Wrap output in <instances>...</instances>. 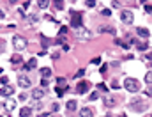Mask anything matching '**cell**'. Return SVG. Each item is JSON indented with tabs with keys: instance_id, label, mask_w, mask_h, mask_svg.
Instances as JSON below:
<instances>
[{
	"instance_id": "5",
	"label": "cell",
	"mask_w": 152,
	"mask_h": 117,
	"mask_svg": "<svg viewBox=\"0 0 152 117\" xmlns=\"http://www.w3.org/2000/svg\"><path fill=\"white\" fill-rule=\"evenodd\" d=\"M71 27H73V28L81 27V12H73V18H71Z\"/></svg>"
},
{
	"instance_id": "14",
	"label": "cell",
	"mask_w": 152,
	"mask_h": 117,
	"mask_svg": "<svg viewBox=\"0 0 152 117\" xmlns=\"http://www.w3.org/2000/svg\"><path fill=\"white\" fill-rule=\"evenodd\" d=\"M30 114H32V108H30V107H23V108L19 110V116L21 117H30Z\"/></svg>"
},
{
	"instance_id": "37",
	"label": "cell",
	"mask_w": 152,
	"mask_h": 117,
	"mask_svg": "<svg viewBox=\"0 0 152 117\" xmlns=\"http://www.w3.org/2000/svg\"><path fill=\"white\" fill-rule=\"evenodd\" d=\"M48 116H50V114H46V112H43V114H41L39 117H48Z\"/></svg>"
},
{
	"instance_id": "21",
	"label": "cell",
	"mask_w": 152,
	"mask_h": 117,
	"mask_svg": "<svg viewBox=\"0 0 152 117\" xmlns=\"http://www.w3.org/2000/svg\"><path fill=\"white\" fill-rule=\"evenodd\" d=\"M55 7L57 9H64V0H55Z\"/></svg>"
},
{
	"instance_id": "11",
	"label": "cell",
	"mask_w": 152,
	"mask_h": 117,
	"mask_svg": "<svg viewBox=\"0 0 152 117\" xmlns=\"http://www.w3.org/2000/svg\"><path fill=\"white\" fill-rule=\"evenodd\" d=\"M66 108H67V110H69V112H74V110H76V108H78V103H76V101H74V100H69V101H67V103H66Z\"/></svg>"
},
{
	"instance_id": "41",
	"label": "cell",
	"mask_w": 152,
	"mask_h": 117,
	"mask_svg": "<svg viewBox=\"0 0 152 117\" xmlns=\"http://www.w3.org/2000/svg\"><path fill=\"white\" fill-rule=\"evenodd\" d=\"M2 73H4V69H2V68H0V75H2Z\"/></svg>"
},
{
	"instance_id": "17",
	"label": "cell",
	"mask_w": 152,
	"mask_h": 117,
	"mask_svg": "<svg viewBox=\"0 0 152 117\" xmlns=\"http://www.w3.org/2000/svg\"><path fill=\"white\" fill-rule=\"evenodd\" d=\"M11 62H12V64H19V62H21V55H19V53L12 55V57H11Z\"/></svg>"
},
{
	"instance_id": "7",
	"label": "cell",
	"mask_w": 152,
	"mask_h": 117,
	"mask_svg": "<svg viewBox=\"0 0 152 117\" xmlns=\"http://www.w3.org/2000/svg\"><path fill=\"white\" fill-rule=\"evenodd\" d=\"M18 85H19V87H23V89H28V87H30L32 84H30V80H28L27 76L19 75V76H18Z\"/></svg>"
},
{
	"instance_id": "13",
	"label": "cell",
	"mask_w": 152,
	"mask_h": 117,
	"mask_svg": "<svg viewBox=\"0 0 152 117\" xmlns=\"http://www.w3.org/2000/svg\"><path fill=\"white\" fill-rule=\"evenodd\" d=\"M136 32H138V36H142V37H145V39H147V37L151 36V32H149V30H147L145 27H140V28H136Z\"/></svg>"
},
{
	"instance_id": "35",
	"label": "cell",
	"mask_w": 152,
	"mask_h": 117,
	"mask_svg": "<svg viewBox=\"0 0 152 117\" xmlns=\"http://www.w3.org/2000/svg\"><path fill=\"white\" fill-rule=\"evenodd\" d=\"M145 59H147V60H152V52H149V53L145 55Z\"/></svg>"
},
{
	"instance_id": "15",
	"label": "cell",
	"mask_w": 152,
	"mask_h": 117,
	"mask_svg": "<svg viewBox=\"0 0 152 117\" xmlns=\"http://www.w3.org/2000/svg\"><path fill=\"white\" fill-rule=\"evenodd\" d=\"M39 73H41V76H43V78H48V76H51V69H50V68H43Z\"/></svg>"
},
{
	"instance_id": "10",
	"label": "cell",
	"mask_w": 152,
	"mask_h": 117,
	"mask_svg": "<svg viewBox=\"0 0 152 117\" xmlns=\"http://www.w3.org/2000/svg\"><path fill=\"white\" fill-rule=\"evenodd\" d=\"M43 96H44V91H43V89H34V91H32V98H34L35 101H39Z\"/></svg>"
},
{
	"instance_id": "8",
	"label": "cell",
	"mask_w": 152,
	"mask_h": 117,
	"mask_svg": "<svg viewBox=\"0 0 152 117\" xmlns=\"http://www.w3.org/2000/svg\"><path fill=\"white\" fill-rule=\"evenodd\" d=\"M14 94V87L12 85H5L0 89V96H12Z\"/></svg>"
},
{
	"instance_id": "12",
	"label": "cell",
	"mask_w": 152,
	"mask_h": 117,
	"mask_svg": "<svg viewBox=\"0 0 152 117\" xmlns=\"http://www.w3.org/2000/svg\"><path fill=\"white\" fill-rule=\"evenodd\" d=\"M81 117H94V110L90 108V107H85V108H81Z\"/></svg>"
},
{
	"instance_id": "28",
	"label": "cell",
	"mask_w": 152,
	"mask_h": 117,
	"mask_svg": "<svg viewBox=\"0 0 152 117\" xmlns=\"http://www.w3.org/2000/svg\"><path fill=\"white\" fill-rule=\"evenodd\" d=\"M96 4H97L96 0H87V7H94Z\"/></svg>"
},
{
	"instance_id": "43",
	"label": "cell",
	"mask_w": 152,
	"mask_h": 117,
	"mask_svg": "<svg viewBox=\"0 0 152 117\" xmlns=\"http://www.w3.org/2000/svg\"><path fill=\"white\" fill-rule=\"evenodd\" d=\"M51 117H58V116H51Z\"/></svg>"
},
{
	"instance_id": "1",
	"label": "cell",
	"mask_w": 152,
	"mask_h": 117,
	"mask_svg": "<svg viewBox=\"0 0 152 117\" xmlns=\"http://www.w3.org/2000/svg\"><path fill=\"white\" fill-rule=\"evenodd\" d=\"M124 87H126L129 92H138V91L142 89V85H140V82H138L136 78H126V80H124Z\"/></svg>"
},
{
	"instance_id": "44",
	"label": "cell",
	"mask_w": 152,
	"mask_h": 117,
	"mask_svg": "<svg viewBox=\"0 0 152 117\" xmlns=\"http://www.w3.org/2000/svg\"><path fill=\"white\" fill-rule=\"evenodd\" d=\"M120 117H126V116H120Z\"/></svg>"
},
{
	"instance_id": "24",
	"label": "cell",
	"mask_w": 152,
	"mask_h": 117,
	"mask_svg": "<svg viewBox=\"0 0 152 117\" xmlns=\"http://www.w3.org/2000/svg\"><path fill=\"white\" fill-rule=\"evenodd\" d=\"M145 82H147V84H152V71L145 75Z\"/></svg>"
},
{
	"instance_id": "32",
	"label": "cell",
	"mask_w": 152,
	"mask_h": 117,
	"mask_svg": "<svg viewBox=\"0 0 152 117\" xmlns=\"http://www.w3.org/2000/svg\"><path fill=\"white\" fill-rule=\"evenodd\" d=\"M30 20H32V21H34V23H35V21H37V20H39V18H37V16H35V14H30Z\"/></svg>"
},
{
	"instance_id": "26",
	"label": "cell",
	"mask_w": 152,
	"mask_h": 117,
	"mask_svg": "<svg viewBox=\"0 0 152 117\" xmlns=\"http://www.w3.org/2000/svg\"><path fill=\"white\" fill-rule=\"evenodd\" d=\"M113 105H115V100L108 98V100H106V107H113Z\"/></svg>"
},
{
	"instance_id": "20",
	"label": "cell",
	"mask_w": 152,
	"mask_h": 117,
	"mask_svg": "<svg viewBox=\"0 0 152 117\" xmlns=\"http://www.w3.org/2000/svg\"><path fill=\"white\" fill-rule=\"evenodd\" d=\"M37 4H39V7H41V9H46V7H48V0H39Z\"/></svg>"
},
{
	"instance_id": "18",
	"label": "cell",
	"mask_w": 152,
	"mask_h": 117,
	"mask_svg": "<svg viewBox=\"0 0 152 117\" xmlns=\"http://www.w3.org/2000/svg\"><path fill=\"white\" fill-rule=\"evenodd\" d=\"M131 108H133V110H145L147 105H136V103H131Z\"/></svg>"
},
{
	"instance_id": "22",
	"label": "cell",
	"mask_w": 152,
	"mask_h": 117,
	"mask_svg": "<svg viewBox=\"0 0 152 117\" xmlns=\"http://www.w3.org/2000/svg\"><path fill=\"white\" fill-rule=\"evenodd\" d=\"M90 64H94V66H99V64H101V57H96V59H92V60H90Z\"/></svg>"
},
{
	"instance_id": "34",
	"label": "cell",
	"mask_w": 152,
	"mask_h": 117,
	"mask_svg": "<svg viewBox=\"0 0 152 117\" xmlns=\"http://www.w3.org/2000/svg\"><path fill=\"white\" fill-rule=\"evenodd\" d=\"M51 110H53V112H57V110H58V105H57V103H53V105H51Z\"/></svg>"
},
{
	"instance_id": "40",
	"label": "cell",
	"mask_w": 152,
	"mask_h": 117,
	"mask_svg": "<svg viewBox=\"0 0 152 117\" xmlns=\"http://www.w3.org/2000/svg\"><path fill=\"white\" fill-rule=\"evenodd\" d=\"M149 94H151V96H152V87H151V89H149Z\"/></svg>"
},
{
	"instance_id": "45",
	"label": "cell",
	"mask_w": 152,
	"mask_h": 117,
	"mask_svg": "<svg viewBox=\"0 0 152 117\" xmlns=\"http://www.w3.org/2000/svg\"><path fill=\"white\" fill-rule=\"evenodd\" d=\"M0 117H2V116H0Z\"/></svg>"
},
{
	"instance_id": "27",
	"label": "cell",
	"mask_w": 152,
	"mask_h": 117,
	"mask_svg": "<svg viewBox=\"0 0 152 117\" xmlns=\"http://www.w3.org/2000/svg\"><path fill=\"white\" fill-rule=\"evenodd\" d=\"M66 34H67V27H62L60 32H58V36H66Z\"/></svg>"
},
{
	"instance_id": "38",
	"label": "cell",
	"mask_w": 152,
	"mask_h": 117,
	"mask_svg": "<svg viewBox=\"0 0 152 117\" xmlns=\"http://www.w3.org/2000/svg\"><path fill=\"white\" fill-rule=\"evenodd\" d=\"M0 18H5V14H4V11L0 9Z\"/></svg>"
},
{
	"instance_id": "3",
	"label": "cell",
	"mask_w": 152,
	"mask_h": 117,
	"mask_svg": "<svg viewBox=\"0 0 152 117\" xmlns=\"http://www.w3.org/2000/svg\"><path fill=\"white\" fill-rule=\"evenodd\" d=\"M120 20H122V23H124V25H131V23L135 21V16H133V12H131V11L124 9V11L120 12Z\"/></svg>"
},
{
	"instance_id": "6",
	"label": "cell",
	"mask_w": 152,
	"mask_h": 117,
	"mask_svg": "<svg viewBox=\"0 0 152 117\" xmlns=\"http://www.w3.org/2000/svg\"><path fill=\"white\" fill-rule=\"evenodd\" d=\"M89 89H90V84H89V82H80L78 87H76V92H78V94H87Z\"/></svg>"
},
{
	"instance_id": "2",
	"label": "cell",
	"mask_w": 152,
	"mask_h": 117,
	"mask_svg": "<svg viewBox=\"0 0 152 117\" xmlns=\"http://www.w3.org/2000/svg\"><path fill=\"white\" fill-rule=\"evenodd\" d=\"M74 36H76V39H81V41L92 39V32L87 30V28H83V27H78V28L74 30Z\"/></svg>"
},
{
	"instance_id": "30",
	"label": "cell",
	"mask_w": 152,
	"mask_h": 117,
	"mask_svg": "<svg viewBox=\"0 0 152 117\" xmlns=\"http://www.w3.org/2000/svg\"><path fill=\"white\" fill-rule=\"evenodd\" d=\"M0 82H2V85H7V82H9V80H7V76H2V78H0Z\"/></svg>"
},
{
	"instance_id": "46",
	"label": "cell",
	"mask_w": 152,
	"mask_h": 117,
	"mask_svg": "<svg viewBox=\"0 0 152 117\" xmlns=\"http://www.w3.org/2000/svg\"><path fill=\"white\" fill-rule=\"evenodd\" d=\"M151 117H152V116H151Z\"/></svg>"
},
{
	"instance_id": "39",
	"label": "cell",
	"mask_w": 152,
	"mask_h": 117,
	"mask_svg": "<svg viewBox=\"0 0 152 117\" xmlns=\"http://www.w3.org/2000/svg\"><path fill=\"white\" fill-rule=\"evenodd\" d=\"M14 2H18V0H9V4H14Z\"/></svg>"
},
{
	"instance_id": "42",
	"label": "cell",
	"mask_w": 152,
	"mask_h": 117,
	"mask_svg": "<svg viewBox=\"0 0 152 117\" xmlns=\"http://www.w3.org/2000/svg\"><path fill=\"white\" fill-rule=\"evenodd\" d=\"M140 2H142V4H143V2H147V0H140Z\"/></svg>"
},
{
	"instance_id": "19",
	"label": "cell",
	"mask_w": 152,
	"mask_h": 117,
	"mask_svg": "<svg viewBox=\"0 0 152 117\" xmlns=\"http://www.w3.org/2000/svg\"><path fill=\"white\" fill-rule=\"evenodd\" d=\"M136 46H138V50H142V52L147 50V43H136Z\"/></svg>"
},
{
	"instance_id": "9",
	"label": "cell",
	"mask_w": 152,
	"mask_h": 117,
	"mask_svg": "<svg viewBox=\"0 0 152 117\" xmlns=\"http://www.w3.org/2000/svg\"><path fill=\"white\" fill-rule=\"evenodd\" d=\"M35 66H37V59H30V60H28V62L23 66V73H25V71H30V69H34Z\"/></svg>"
},
{
	"instance_id": "29",
	"label": "cell",
	"mask_w": 152,
	"mask_h": 117,
	"mask_svg": "<svg viewBox=\"0 0 152 117\" xmlns=\"http://www.w3.org/2000/svg\"><path fill=\"white\" fill-rule=\"evenodd\" d=\"M103 14H104V16H112V11H110V9H103Z\"/></svg>"
},
{
	"instance_id": "16",
	"label": "cell",
	"mask_w": 152,
	"mask_h": 117,
	"mask_svg": "<svg viewBox=\"0 0 152 117\" xmlns=\"http://www.w3.org/2000/svg\"><path fill=\"white\" fill-rule=\"evenodd\" d=\"M14 107H16V101H12V100H9V101L5 103V108H7L9 112H12V110H14Z\"/></svg>"
},
{
	"instance_id": "36",
	"label": "cell",
	"mask_w": 152,
	"mask_h": 117,
	"mask_svg": "<svg viewBox=\"0 0 152 117\" xmlns=\"http://www.w3.org/2000/svg\"><path fill=\"white\" fill-rule=\"evenodd\" d=\"M145 11L147 12H152V5H145Z\"/></svg>"
},
{
	"instance_id": "23",
	"label": "cell",
	"mask_w": 152,
	"mask_h": 117,
	"mask_svg": "<svg viewBox=\"0 0 152 117\" xmlns=\"http://www.w3.org/2000/svg\"><path fill=\"white\" fill-rule=\"evenodd\" d=\"M97 98H99V92H97V91H96V92H92V94H90V101H96V100H97Z\"/></svg>"
},
{
	"instance_id": "4",
	"label": "cell",
	"mask_w": 152,
	"mask_h": 117,
	"mask_svg": "<svg viewBox=\"0 0 152 117\" xmlns=\"http://www.w3.org/2000/svg\"><path fill=\"white\" fill-rule=\"evenodd\" d=\"M12 44H14L16 50H25L27 48V39L21 37V36H14L12 37Z\"/></svg>"
},
{
	"instance_id": "25",
	"label": "cell",
	"mask_w": 152,
	"mask_h": 117,
	"mask_svg": "<svg viewBox=\"0 0 152 117\" xmlns=\"http://www.w3.org/2000/svg\"><path fill=\"white\" fill-rule=\"evenodd\" d=\"M83 75H85V69H80V71H78V73L74 75V78H81Z\"/></svg>"
},
{
	"instance_id": "33",
	"label": "cell",
	"mask_w": 152,
	"mask_h": 117,
	"mask_svg": "<svg viewBox=\"0 0 152 117\" xmlns=\"http://www.w3.org/2000/svg\"><path fill=\"white\" fill-rule=\"evenodd\" d=\"M97 87H99V91H106V85H104V84H99Z\"/></svg>"
},
{
	"instance_id": "31",
	"label": "cell",
	"mask_w": 152,
	"mask_h": 117,
	"mask_svg": "<svg viewBox=\"0 0 152 117\" xmlns=\"http://www.w3.org/2000/svg\"><path fill=\"white\" fill-rule=\"evenodd\" d=\"M25 100H27V94H25V92H21V94H19V101H25Z\"/></svg>"
}]
</instances>
